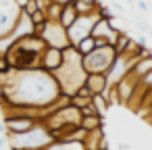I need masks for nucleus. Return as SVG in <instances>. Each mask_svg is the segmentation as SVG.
I'll list each match as a JSON object with an SVG mask.
<instances>
[{"instance_id":"39448f33","label":"nucleus","mask_w":152,"mask_h":150,"mask_svg":"<svg viewBox=\"0 0 152 150\" xmlns=\"http://www.w3.org/2000/svg\"><path fill=\"white\" fill-rule=\"evenodd\" d=\"M40 36L44 38L46 46H54V48H63V50L67 46H71L69 36H67V29L58 21H46V25H44V29H42Z\"/></svg>"},{"instance_id":"5701e85b","label":"nucleus","mask_w":152,"mask_h":150,"mask_svg":"<svg viewBox=\"0 0 152 150\" xmlns=\"http://www.w3.org/2000/svg\"><path fill=\"white\" fill-rule=\"evenodd\" d=\"M56 2H61V4H65V2H73V0H56Z\"/></svg>"},{"instance_id":"4be33fe9","label":"nucleus","mask_w":152,"mask_h":150,"mask_svg":"<svg viewBox=\"0 0 152 150\" xmlns=\"http://www.w3.org/2000/svg\"><path fill=\"white\" fill-rule=\"evenodd\" d=\"M9 71H11V65H9L7 56H4V54H0V75H7Z\"/></svg>"},{"instance_id":"20e7f679","label":"nucleus","mask_w":152,"mask_h":150,"mask_svg":"<svg viewBox=\"0 0 152 150\" xmlns=\"http://www.w3.org/2000/svg\"><path fill=\"white\" fill-rule=\"evenodd\" d=\"M117 50L113 44H106V46H96L90 54L83 56L81 65H83V71L86 73H108L110 67L115 65L117 61Z\"/></svg>"},{"instance_id":"7ed1b4c3","label":"nucleus","mask_w":152,"mask_h":150,"mask_svg":"<svg viewBox=\"0 0 152 150\" xmlns=\"http://www.w3.org/2000/svg\"><path fill=\"white\" fill-rule=\"evenodd\" d=\"M83 56L79 54V50L75 46H67L63 50V65L56 73H52L61 86V92L71 96L79 86H83L86 81V71H83V65H81Z\"/></svg>"},{"instance_id":"1a4fd4ad","label":"nucleus","mask_w":152,"mask_h":150,"mask_svg":"<svg viewBox=\"0 0 152 150\" xmlns=\"http://www.w3.org/2000/svg\"><path fill=\"white\" fill-rule=\"evenodd\" d=\"M63 65V48H54V46H46L42 56H40V67L48 73H56Z\"/></svg>"},{"instance_id":"f3484780","label":"nucleus","mask_w":152,"mask_h":150,"mask_svg":"<svg viewBox=\"0 0 152 150\" xmlns=\"http://www.w3.org/2000/svg\"><path fill=\"white\" fill-rule=\"evenodd\" d=\"M129 42H131V36H129L127 31H119V36H117V40H115V44H113L119 56H121V54H125V50H127V46H129Z\"/></svg>"},{"instance_id":"f8f14e48","label":"nucleus","mask_w":152,"mask_h":150,"mask_svg":"<svg viewBox=\"0 0 152 150\" xmlns=\"http://www.w3.org/2000/svg\"><path fill=\"white\" fill-rule=\"evenodd\" d=\"M42 150H86L81 140H50Z\"/></svg>"},{"instance_id":"ddd939ff","label":"nucleus","mask_w":152,"mask_h":150,"mask_svg":"<svg viewBox=\"0 0 152 150\" xmlns=\"http://www.w3.org/2000/svg\"><path fill=\"white\" fill-rule=\"evenodd\" d=\"M77 17H79V13L75 11L73 2H65V4H63V11H61V17H58V23L67 29V27H71V25L75 23Z\"/></svg>"},{"instance_id":"aec40b11","label":"nucleus","mask_w":152,"mask_h":150,"mask_svg":"<svg viewBox=\"0 0 152 150\" xmlns=\"http://www.w3.org/2000/svg\"><path fill=\"white\" fill-rule=\"evenodd\" d=\"M29 19H31V23H34V25H44V23L48 21V17H46V11H44V9H38L36 13H31V15H29Z\"/></svg>"},{"instance_id":"a211bd4d","label":"nucleus","mask_w":152,"mask_h":150,"mask_svg":"<svg viewBox=\"0 0 152 150\" xmlns=\"http://www.w3.org/2000/svg\"><path fill=\"white\" fill-rule=\"evenodd\" d=\"M75 48L79 50V54H81V56H86V54H90V52L96 48V40H94L92 36H86L83 40H79V42L75 44Z\"/></svg>"},{"instance_id":"6e6552de","label":"nucleus","mask_w":152,"mask_h":150,"mask_svg":"<svg viewBox=\"0 0 152 150\" xmlns=\"http://www.w3.org/2000/svg\"><path fill=\"white\" fill-rule=\"evenodd\" d=\"M137 77L129 71V73H125L117 83H113L115 88H117V92H119V98H121V104H129L131 102V98L135 96V90H137Z\"/></svg>"},{"instance_id":"2eb2a0df","label":"nucleus","mask_w":152,"mask_h":150,"mask_svg":"<svg viewBox=\"0 0 152 150\" xmlns=\"http://www.w3.org/2000/svg\"><path fill=\"white\" fill-rule=\"evenodd\" d=\"M150 69H152V52H150V54H146V56H140V59L133 63L131 73L140 79V77H142V75H146Z\"/></svg>"},{"instance_id":"f257e3e1","label":"nucleus","mask_w":152,"mask_h":150,"mask_svg":"<svg viewBox=\"0 0 152 150\" xmlns=\"http://www.w3.org/2000/svg\"><path fill=\"white\" fill-rule=\"evenodd\" d=\"M61 94L56 77L42 67L29 71L11 69L0 75V104H29L50 110Z\"/></svg>"},{"instance_id":"f03ea898","label":"nucleus","mask_w":152,"mask_h":150,"mask_svg":"<svg viewBox=\"0 0 152 150\" xmlns=\"http://www.w3.org/2000/svg\"><path fill=\"white\" fill-rule=\"evenodd\" d=\"M44 48H46L44 38L38 34H29V36L15 40L4 56H7L11 69H15V71L40 69V56H42Z\"/></svg>"},{"instance_id":"9b49d317","label":"nucleus","mask_w":152,"mask_h":150,"mask_svg":"<svg viewBox=\"0 0 152 150\" xmlns=\"http://www.w3.org/2000/svg\"><path fill=\"white\" fill-rule=\"evenodd\" d=\"M83 146H86V150H98V148H104V146H108V142H106V135H104V127H98V129L86 131Z\"/></svg>"},{"instance_id":"6ab92c4d","label":"nucleus","mask_w":152,"mask_h":150,"mask_svg":"<svg viewBox=\"0 0 152 150\" xmlns=\"http://www.w3.org/2000/svg\"><path fill=\"white\" fill-rule=\"evenodd\" d=\"M44 11H46V17H48V21H58V17H61V11H63V4H61V2H56V0H50V4H48Z\"/></svg>"},{"instance_id":"4468645a","label":"nucleus","mask_w":152,"mask_h":150,"mask_svg":"<svg viewBox=\"0 0 152 150\" xmlns=\"http://www.w3.org/2000/svg\"><path fill=\"white\" fill-rule=\"evenodd\" d=\"M92 96H94V94H92L86 86H79V88H77L69 98H71V104H75L77 108H83L86 104H90V102H92Z\"/></svg>"},{"instance_id":"dca6fc26","label":"nucleus","mask_w":152,"mask_h":150,"mask_svg":"<svg viewBox=\"0 0 152 150\" xmlns=\"http://www.w3.org/2000/svg\"><path fill=\"white\" fill-rule=\"evenodd\" d=\"M79 127L86 129V131H92V129L104 127V117H100V115H81Z\"/></svg>"},{"instance_id":"9d476101","label":"nucleus","mask_w":152,"mask_h":150,"mask_svg":"<svg viewBox=\"0 0 152 150\" xmlns=\"http://www.w3.org/2000/svg\"><path fill=\"white\" fill-rule=\"evenodd\" d=\"M83 86H86L92 94H102V92H104L110 83H108L106 73H88V75H86Z\"/></svg>"},{"instance_id":"423d86ee","label":"nucleus","mask_w":152,"mask_h":150,"mask_svg":"<svg viewBox=\"0 0 152 150\" xmlns=\"http://www.w3.org/2000/svg\"><path fill=\"white\" fill-rule=\"evenodd\" d=\"M98 17H100L98 11L92 13V15H79V17L75 19V23H73L71 27H67V36H69L71 46H75L79 40H83L86 36L92 34V25H94V21H96Z\"/></svg>"},{"instance_id":"0eeeda50","label":"nucleus","mask_w":152,"mask_h":150,"mask_svg":"<svg viewBox=\"0 0 152 150\" xmlns=\"http://www.w3.org/2000/svg\"><path fill=\"white\" fill-rule=\"evenodd\" d=\"M2 123H4L7 133H25V131L34 129L40 121L34 117H23V115H4Z\"/></svg>"},{"instance_id":"412c9836","label":"nucleus","mask_w":152,"mask_h":150,"mask_svg":"<svg viewBox=\"0 0 152 150\" xmlns=\"http://www.w3.org/2000/svg\"><path fill=\"white\" fill-rule=\"evenodd\" d=\"M38 9H40V7H38V0H27V4H25L21 11H23L25 15H31V13H36Z\"/></svg>"}]
</instances>
